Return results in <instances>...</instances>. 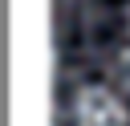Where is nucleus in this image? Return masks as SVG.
I'll list each match as a JSON object with an SVG mask.
<instances>
[{"label": "nucleus", "instance_id": "2", "mask_svg": "<svg viewBox=\"0 0 130 126\" xmlns=\"http://www.w3.org/2000/svg\"><path fill=\"white\" fill-rule=\"evenodd\" d=\"M114 81H118L122 89H130V49L118 53V61H114Z\"/></svg>", "mask_w": 130, "mask_h": 126}, {"label": "nucleus", "instance_id": "1", "mask_svg": "<svg viewBox=\"0 0 130 126\" xmlns=\"http://www.w3.org/2000/svg\"><path fill=\"white\" fill-rule=\"evenodd\" d=\"M126 102L110 85H81L73 98V126H126Z\"/></svg>", "mask_w": 130, "mask_h": 126}]
</instances>
